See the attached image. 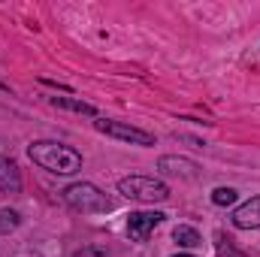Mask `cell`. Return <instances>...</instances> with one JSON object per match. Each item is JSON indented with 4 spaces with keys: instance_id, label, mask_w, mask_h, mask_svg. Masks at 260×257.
Returning <instances> with one entry per match:
<instances>
[{
    "instance_id": "1",
    "label": "cell",
    "mask_w": 260,
    "mask_h": 257,
    "mask_svg": "<svg viewBox=\"0 0 260 257\" xmlns=\"http://www.w3.org/2000/svg\"><path fill=\"white\" fill-rule=\"evenodd\" d=\"M27 154H30V160H34L37 167H43V170H49V173H55V176H70V173L82 170V154H79L76 148L64 145V142H49V139H43V142H34V145L27 148Z\"/></svg>"
},
{
    "instance_id": "2",
    "label": "cell",
    "mask_w": 260,
    "mask_h": 257,
    "mask_svg": "<svg viewBox=\"0 0 260 257\" xmlns=\"http://www.w3.org/2000/svg\"><path fill=\"white\" fill-rule=\"evenodd\" d=\"M64 200L76 209V212H88V215H91V212H109V209H112V200L100 191V188L88 185V182L70 185L64 191Z\"/></svg>"
},
{
    "instance_id": "3",
    "label": "cell",
    "mask_w": 260,
    "mask_h": 257,
    "mask_svg": "<svg viewBox=\"0 0 260 257\" xmlns=\"http://www.w3.org/2000/svg\"><path fill=\"white\" fill-rule=\"evenodd\" d=\"M118 191L130 200H142V203H160V200L170 197V188L160 179H151V176H127V179L118 182Z\"/></svg>"
},
{
    "instance_id": "4",
    "label": "cell",
    "mask_w": 260,
    "mask_h": 257,
    "mask_svg": "<svg viewBox=\"0 0 260 257\" xmlns=\"http://www.w3.org/2000/svg\"><path fill=\"white\" fill-rule=\"evenodd\" d=\"M97 130H103L106 136L133 142V145H154V136L151 133H145V130H139V127H130L124 121H97Z\"/></svg>"
},
{
    "instance_id": "5",
    "label": "cell",
    "mask_w": 260,
    "mask_h": 257,
    "mask_svg": "<svg viewBox=\"0 0 260 257\" xmlns=\"http://www.w3.org/2000/svg\"><path fill=\"white\" fill-rule=\"evenodd\" d=\"M167 215L164 212H130L127 218V233L133 242H145L148 236H151V230L164 221Z\"/></svg>"
},
{
    "instance_id": "6",
    "label": "cell",
    "mask_w": 260,
    "mask_h": 257,
    "mask_svg": "<svg viewBox=\"0 0 260 257\" xmlns=\"http://www.w3.org/2000/svg\"><path fill=\"white\" fill-rule=\"evenodd\" d=\"M233 224L239 230H257L260 227V197H251L248 203H242L233 212Z\"/></svg>"
},
{
    "instance_id": "7",
    "label": "cell",
    "mask_w": 260,
    "mask_h": 257,
    "mask_svg": "<svg viewBox=\"0 0 260 257\" xmlns=\"http://www.w3.org/2000/svg\"><path fill=\"white\" fill-rule=\"evenodd\" d=\"M160 173H167V176H197V164L194 160H185V157H160Z\"/></svg>"
},
{
    "instance_id": "8",
    "label": "cell",
    "mask_w": 260,
    "mask_h": 257,
    "mask_svg": "<svg viewBox=\"0 0 260 257\" xmlns=\"http://www.w3.org/2000/svg\"><path fill=\"white\" fill-rule=\"evenodd\" d=\"M21 188V176H18V167L9 160V157H0V191H18Z\"/></svg>"
},
{
    "instance_id": "9",
    "label": "cell",
    "mask_w": 260,
    "mask_h": 257,
    "mask_svg": "<svg viewBox=\"0 0 260 257\" xmlns=\"http://www.w3.org/2000/svg\"><path fill=\"white\" fill-rule=\"evenodd\" d=\"M173 239H176L179 245H185V248H194V245H200V233H197L194 227H185V224H179V227H176Z\"/></svg>"
},
{
    "instance_id": "10",
    "label": "cell",
    "mask_w": 260,
    "mask_h": 257,
    "mask_svg": "<svg viewBox=\"0 0 260 257\" xmlns=\"http://www.w3.org/2000/svg\"><path fill=\"white\" fill-rule=\"evenodd\" d=\"M55 106H61V109H73V112H85V115H94V106H88V103H82V100H70V97H49Z\"/></svg>"
},
{
    "instance_id": "11",
    "label": "cell",
    "mask_w": 260,
    "mask_h": 257,
    "mask_svg": "<svg viewBox=\"0 0 260 257\" xmlns=\"http://www.w3.org/2000/svg\"><path fill=\"white\" fill-rule=\"evenodd\" d=\"M212 203L215 206H233L236 203V191L233 188H218V191H212Z\"/></svg>"
},
{
    "instance_id": "12",
    "label": "cell",
    "mask_w": 260,
    "mask_h": 257,
    "mask_svg": "<svg viewBox=\"0 0 260 257\" xmlns=\"http://www.w3.org/2000/svg\"><path fill=\"white\" fill-rule=\"evenodd\" d=\"M18 227V215L12 209H0V233H9Z\"/></svg>"
},
{
    "instance_id": "13",
    "label": "cell",
    "mask_w": 260,
    "mask_h": 257,
    "mask_svg": "<svg viewBox=\"0 0 260 257\" xmlns=\"http://www.w3.org/2000/svg\"><path fill=\"white\" fill-rule=\"evenodd\" d=\"M73 257H109L103 248H97V245H88V248H82V251H76Z\"/></svg>"
},
{
    "instance_id": "14",
    "label": "cell",
    "mask_w": 260,
    "mask_h": 257,
    "mask_svg": "<svg viewBox=\"0 0 260 257\" xmlns=\"http://www.w3.org/2000/svg\"><path fill=\"white\" fill-rule=\"evenodd\" d=\"M218 257H245V254H239V251H230V248H227V251H221Z\"/></svg>"
},
{
    "instance_id": "15",
    "label": "cell",
    "mask_w": 260,
    "mask_h": 257,
    "mask_svg": "<svg viewBox=\"0 0 260 257\" xmlns=\"http://www.w3.org/2000/svg\"><path fill=\"white\" fill-rule=\"evenodd\" d=\"M176 257H194V254H176Z\"/></svg>"
}]
</instances>
